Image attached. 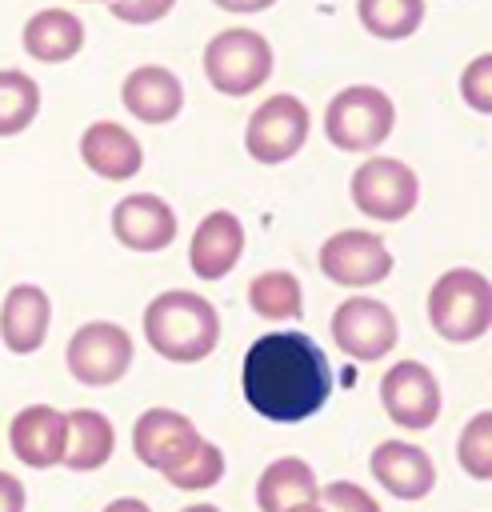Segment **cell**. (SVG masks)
Listing matches in <instances>:
<instances>
[{"label": "cell", "instance_id": "obj_2", "mask_svg": "<svg viewBox=\"0 0 492 512\" xmlns=\"http://www.w3.org/2000/svg\"><path fill=\"white\" fill-rule=\"evenodd\" d=\"M144 336L156 356L196 364L220 344V312L188 288H168L144 308Z\"/></svg>", "mask_w": 492, "mask_h": 512}, {"label": "cell", "instance_id": "obj_26", "mask_svg": "<svg viewBox=\"0 0 492 512\" xmlns=\"http://www.w3.org/2000/svg\"><path fill=\"white\" fill-rule=\"evenodd\" d=\"M220 476H224V452H220V444H212L204 436L164 472V480L180 492H204V488L220 484Z\"/></svg>", "mask_w": 492, "mask_h": 512}, {"label": "cell", "instance_id": "obj_17", "mask_svg": "<svg viewBox=\"0 0 492 512\" xmlns=\"http://www.w3.org/2000/svg\"><path fill=\"white\" fill-rule=\"evenodd\" d=\"M48 324H52V304H48V292L40 284H16L4 292L0 340L8 352H16V356L36 352L48 336Z\"/></svg>", "mask_w": 492, "mask_h": 512}, {"label": "cell", "instance_id": "obj_11", "mask_svg": "<svg viewBox=\"0 0 492 512\" xmlns=\"http://www.w3.org/2000/svg\"><path fill=\"white\" fill-rule=\"evenodd\" d=\"M380 404L392 424L424 432L440 416V384L420 360H400L380 376Z\"/></svg>", "mask_w": 492, "mask_h": 512}, {"label": "cell", "instance_id": "obj_1", "mask_svg": "<svg viewBox=\"0 0 492 512\" xmlns=\"http://www.w3.org/2000/svg\"><path fill=\"white\" fill-rule=\"evenodd\" d=\"M244 400L252 412L276 424H296L316 416L332 396V364L324 348L296 328L264 332L244 352Z\"/></svg>", "mask_w": 492, "mask_h": 512}, {"label": "cell", "instance_id": "obj_4", "mask_svg": "<svg viewBox=\"0 0 492 512\" xmlns=\"http://www.w3.org/2000/svg\"><path fill=\"white\" fill-rule=\"evenodd\" d=\"M392 124H396V104L376 84L340 88L328 100V112H324V136L340 152H372V148H380L388 140Z\"/></svg>", "mask_w": 492, "mask_h": 512}, {"label": "cell", "instance_id": "obj_16", "mask_svg": "<svg viewBox=\"0 0 492 512\" xmlns=\"http://www.w3.org/2000/svg\"><path fill=\"white\" fill-rule=\"evenodd\" d=\"M240 252H244V224H240V216H232L228 208L208 212V216L196 224L192 240H188V264H192V272H196L200 280H220V276H228V272L236 268Z\"/></svg>", "mask_w": 492, "mask_h": 512}, {"label": "cell", "instance_id": "obj_3", "mask_svg": "<svg viewBox=\"0 0 492 512\" xmlns=\"http://www.w3.org/2000/svg\"><path fill=\"white\" fill-rule=\"evenodd\" d=\"M428 324L452 344H472L492 328V284L476 268L444 272L428 292Z\"/></svg>", "mask_w": 492, "mask_h": 512}, {"label": "cell", "instance_id": "obj_13", "mask_svg": "<svg viewBox=\"0 0 492 512\" xmlns=\"http://www.w3.org/2000/svg\"><path fill=\"white\" fill-rule=\"evenodd\" d=\"M376 484L396 500H424L436 488L432 456L412 440H380L368 460Z\"/></svg>", "mask_w": 492, "mask_h": 512}, {"label": "cell", "instance_id": "obj_18", "mask_svg": "<svg viewBox=\"0 0 492 512\" xmlns=\"http://www.w3.org/2000/svg\"><path fill=\"white\" fill-rule=\"evenodd\" d=\"M120 100H124V108L136 120H144V124H168L184 108V84L176 80V72H168L160 64H140V68H132L124 76Z\"/></svg>", "mask_w": 492, "mask_h": 512}, {"label": "cell", "instance_id": "obj_35", "mask_svg": "<svg viewBox=\"0 0 492 512\" xmlns=\"http://www.w3.org/2000/svg\"><path fill=\"white\" fill-rule=\"evenodd\" d=\"M180 512H220L216 504H188V508H180Z\"/></svg>", "mask_w": 492, "mask_h": 512}, {"label": "cell", "instance_id": "obj_27", "mask_svg": "<svg viewBox=\"0 0 492 512\" xmlns=\"http://www.w3.org/2000/svg\"><path fill=\"white\" fill-rule=\"evenodd\" d=\"M456 460L472 480H484V484L492 480V412L488 408L464 424L456 440Z\"/></svg>", "mask_w": 492, "mask_h": 512}, {"label": "cell", "instance_id": "obj_5", "mask_svg": "<svg viewBox=\"0 0 492 512\" xmlns=\"http://www.w3.org/2000/svg\"><path fill=\"white\" fill-rule=\"evenodd\" d=\"M204 76L220 96H248L272 76V44L256 28H224L204 48Z\"/></svg>", "mask_w": 492, "mask_h": 512}, {"label": "cell", "instance_id": "obj_32", "mask_svg": "<svg viewBox=\"0 0 492 512\" xmlns=\"http://www.w3.org/2000/svg\"><path fill=\"white\" fill-rule=\"evenodd\" d=\"M216 8H224V12H236V16H248V12H264V8H272L276 0H212Z\"/></svg>", "mask_w": 492, "mask_h": 512}, {"label": "cell", "instance_id": "obj_9", "mask_svg": "<svg viewBox=\"0 0 492 512\" xmlns=\"http://www.w3.org/2000/svg\"><path fill=\"white\" fill-rule=\"evenodd\" d=\"M332 340L340 352H348L352 360H384L396 340H400V328H396V316L384 300L376 296H348L336 312H332Z\"/></svg>", "mask_w": 492, "mask_h": 512}, {"label": "cell", "instance_id": "obj_7", "mask_svg": "<svg viewBox=\"0 0 492 512\" xmlns=\"http://www.w3.org/2000/svg\"><path fill=\"white\" fill-rule=\"evenodd\" d=\"M348 192H352V204L364 216H372L380 224H396V220H404L416 208L420 180H416V172L404 160H396V156H372V160H364L352 172Z\"/></svg>", "mask_w": 492, "mask_h": 512}, {"label": "cell", "instance_id": "obj_22", "mask_svg": "<svg viewBox=\"0 0 492 512\" xmlns=\"http://www.w3.org/2000/svg\"><path fill=\"white\" fill-rule=\"evenodd\" d=\"M316 492H320V480H316L312 464H304L300 456H280L256 480V508L260 512H284L292 504L316 500Z\"/></svg>", "mask_w": 492, "mask_h": 512}, {"label": "cell", "instance_id": "obj_19", "mask_svg": "<svg viewBox=\"0 0 492 512\" xmlns=\"http://www.w3.org/2000/svg\"><path fill=\"white\" fill-rule=\"evenodd\" d=\"M80 160L88 164V172H96L104 180H132L144 164V148L124 124L96 120L80 136Z\"/></svg>", "mask_w": 492, "mask_h": 512}, {"label": "cell", "instance_id": "obj_30", "mask_svg": "<svg viewBox=\"0 0 492 512\" xmlns=\"http://www.w3.org/2000/svg\"><path fill=\"white\" fill-rule=\"evenodd\" d=\"M108 8L124 24H156L176 8V0H108Z\"/></svg>", "mask_w": 492, "mask_h": 512}, {"label": "cell", "instance_id": "obj_24", "mask_svg": "<svg viewBox=\"0 0 492 512\" xmlns=\"http://www.w3.org/2000/svg\"><path fill=\"white\" fill-rule=\"evenodd\" d=\"M356 16L376 40H408L424 24V0H356Z\"/></svg>", "mask_w": 492, "mask_h": 512}, {"label": "cell", "instance_id": "obj_25", "mask_svg": "<svg viewBox=\"0 0 492 512\" xmlns=\"http://www.w3.org/2000/svg\"><path fill=\"white\" fill-rule=\"evenodd\" d=\"M40 112V84L20 68H0V136H20Z\"/></svg>", "mask_w": 492, "mask_h": 512}, {"label": "cell", "instance_id": "obj_20", "mask_svg": "<svg viewBox=\"0 0 492 512\" xmlns=\"http://www.w3.org/2000/svg\"><path fill=\"white\" fill-rule=\"evenodd\" d=\"M24 52L40 64H64L84 48V24L68 8H44L24 24Z\"/></svg>", "mask_w": 492, "mask_h": 512}, {"label": "cell", "instance_id": "obj_8", "mask_svg": "<svg viewBox=\"0 0 492 512\" xmlns=\"http://www.w3.org/2000/svg\"><path fill=\"white\" fill-rule=\"evenodd\" d=\"M64 364L88 388L116 384L132 368V336L112 320H88L68 336Z\"/></svg>", "mask_w": 492, "mask_h": 512}, {"label": "cell", "instance_id": "obj_31", "mask_svg": "<svg viewBox=\"0 0 492 512\" xmlns=\"http://www.w3.org/2000/svg\"><path fill=\"white\" fill-rule=\"evenodd\" d=\"M24 484L12 476V472H0V512H24Z\"/></svg>", "mask_w": 492, "mask_h": 512}, {"label": "cell", "instance_id": "obj_33", "mask_svg": "<svg viewBox=\"0 0 492 512\" xmlns=\"http://www.w3.org/2000/svg\"><path fill=\"white\" fill-rule=\"evenodd\" d=\"M104 512H152V508L144 500H136V496H120V500L104 504Z\"/></svg>", "mask_w": 492, "mask_h": 512}, {"label": "cell", "instance_id": "obj_15", "mask_svg": "<svg viewBox=\"0 0 492 512\" xmlns=\"http://www.w3.org/2000/svg\"><path fill=\"white\" fill-rule=\"evenodd\" d=\"M196 440H200L196 424L176 408H148L132 424V452L152 472H168Z\"/></svg>", "mask_w": 492, "mask_h": 512}, {"label": "cell", "instance_id": "obj_28", "mask_svg": "<svg viewBox=\"0 0 492 512\" xmlns=\"http://www.w3.org/2000/svg\"><path fill=\"white\" fill-rule=\"evenodd\" d=\"M460 96L472 112L492 116V56L488 52L468 60V68L460 72Z\"/></svg>", "mask_w": 492, "mask_h": 512}, {"label": "cell", "instance_id": "obj_23", "mask_svg": "<svg viewBox=\"0 0 492 512\" xmlns=\"http://www.w3.org/2000/svg\"><path fill=\"white\" fill-rule=\"evenodd\" d=\"M248 304L256 316L264 320H300L304 312V288L292 272H260L252 284H248Z\"/></svg>", "mask_w": 492, "mask_h": 512}, {"label": "cell", "instance_id": "obj_6", "mask_svg": "<svg viewBox=\"0 0 492 512\" xmlns=\"http://www.w3.org/2000/svg\"><path fill=\"white\" fill-rule=\"evenodd\" d=\"M308 128H312V116L304 100L292 92H276L248 116L244 148L256 164H284L304 148Z\"/></svg>", "mask_w": 492, "mask_h": 512}, {"label": "cell", "instance_id": "obj_36", "mask_svg": "<svg viewBox=\"0 0 492 512\" xmlns=\"http://www.w3.org/2000/svg\"><path fill=\"white\" fill-rule=\"evenodd\" d=\"M84 4H96V0H84Z\"/></svg>", "mask_w": 492, "mask_h": 512}, {"label": "cell", "instance_id": "obj_10", "mask_svg": "<svg viewBox=\"0 0 492 512\" xmlns=\"http://www.w3.org/2000/svg\"><path fill=\"white\" fill-rule=\"evenodd\" d=\"M320 272L332 284L344 288H372L380 280H388L392 272V252L376 232L364 228H344L336 236L324 240L320 248Z\"/></svg>", "mask_w": 492, "mask_h": 512}, {"label": "cell", "instance_id": "obj_29", "mask_svg": "<svg viewBox=\"0 0 492 512\" xmlns=\"http://www.w3.org/2000/svg\"><path fill=\"white\" fill-rule=\"evenodd\" d=\"M316 500L324 504V512H380L376 496H368L360 484L352 480H332L324 484V492H316Z\"/></svg>", "mask_w": 492, "mask_h": 512}, {"label": "cell", "instance_id": "obj_34", "mask_svg": "<svg viewBox=\"0 0 492 512\" xmlns=\"http://www.w3.org/2000/svg\"><path fill=\"white\" fill-rule=\"evenodd\" d=\"M284 512H324V504H320V500H304V504H292V508H284Z\"/></svg>", "mask_w": 492, "mask_h": 512}, {"label": "cell", "instance_id": "obj_21", "mask_svg": "<svg viewBox=\"0 0 492 512\" xmlns=\"http://www.w3.org/2000/svg\"><path fill=\"white\" fill-rule=\"evenodd\" d=\"M112 448H116V432H112V420L104 412H96V408L68 412V444L60 456L64 468L92 472V468L112 460Z\"/></svg>", "mask_w": 492, "mask_h": 512}, {"label": "cell", "instance_id": "obj_14", "mask_svg": "<svg viewBox=\"0 0 492 512\" xmlns=\"http://www.w3.org/2000/svg\"><path fill=\"white\" fill-rule=\"evenodd\" d=\"M8 444L28 468H56L68 444V412L52 404H28L8 424Z\"/></svg>", "mask_w": 492, "mask_h": 512}, {"label": "cell", "instance_id": "obj_12", "mask_svg": "<svg viewBox=\"0 0 492 512\" xmlns=\"http://www.w3.org/2000/svg\"><path fill=\"white\" fill-rule=\"evenodd\" d=\"M112 236L132 252H164L176 240V212L156 192H132L112 208Z\"/></svg>", "mask_w": 492, "mask_h": 512}]
</instances>
